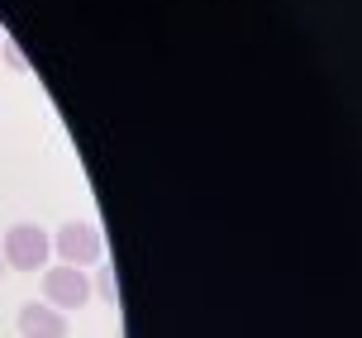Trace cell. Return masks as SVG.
<instances>
[{"mask_svg": "<svg viewBox=\"0 0 362 338\" xmlns=\"http://www.w3.org/2000/svg\"><path fill=\"white\" fill-rule=\"evenodd\" d=\"M0 257H5V272H38L48 267V257H53V238L48 229H38V224H10L5 238H0Z\"/></svg>", "mask_w": 362, "mask_h": 338, "instance_id": "6da1fadb", "label": "cell"}, {"mask_svg": "<svg viewBox=\"0 0 362 338\" xmlns=\"http://www.w3.org/2000/svg\"><path fill=\"white\" fill-rule=\"evenodd\" d=\"M0 48H5V29H0Z\"/></svg>", "mask_w": 362, "mask_h": 338, "instance_id": "52a82bcc", "label": "cell"}, {"mask_svg": "<svg viewBox=\"0 0 362 338\" xmlns=\"http://www.w3.org/2000/svg\"><path fill=\"white\" fill-rule=\"evenodd\" d=\"M0 276H5V257H0Z\"/></svg>", "mask_w": 362, "mask_h": 338, "instance_id": "ba28073f", "label": "cell"}, {"mask_svg": "<svg viewBox=\"0 0 362 338\" xmlns=\"http://www.w3.org/2000/svg\"><path fill=\"white\" fill-rule=\"evenodd\" d=\"M43 301L53 305V310H62V315L67 310H81L90 301V276L81 267H67V262L62 267H48L43 272Z\"/></svg>", "mask_w": 362, "mask_h": 338, "instance_id": "3957f363", "label": "cell"}, {"mask_svg": "<svg viewBox=\"0 0 362 338\" xmlns=\"http://www.w3.org/2000/svg\"><path fill=\"white\" fill-rule=\"evenodd\" d=\"M15 324H19V338H67V334H72L67 315L53 310L48 301H24Z\"/></svg>", "mask_w": 362, "mask_h": 338, "instance_id": "277c9868", "label": "cell"}, {"mask_svg": "<svg viewBox=\"0 0 362 338\" xmlns=\"http://www.w3.org/2000/svg\"><path fill=\"white\" fill-rule=\"evenodd\" d=\"M95 286H100V296H105V305H115V276H110V267H100Z\"/></svg>", "mask_w": 362, "mask_h": 338, "instance_id": "8992f818", "label": "cell"}, {"mask_svg": "<svg viewBox=\"0 0 362 338\" xmlns=\"http://www.w3.org/2000/svg\"><path fill=\"white\" fill-rule=\"evenodd\" d=\"M53 252L67 262V267H95L100 252H105V238L90 219H67L62 229L53 233Z\"/></svg>", "mask_w": 362, "mask_h": 338, "instance_id": "7a4b0ae2", "label": "cell"}, {"mask_svg": "<svg viewBox=\"0 0 362 338\" xmlns=\"http://www.w3.org/2000/svg\"><path fill=\"white\" fill-rule=\"evenodd\" d=\"M0 57H5V62H10V67H15V71H29V57L19 53V48H15V43H10V38H5V48H0Z\"/></svg>", "mask_w": 362, "mask_h": 338, "instance_id": "5b68a950", "label": "cell"}]
</instances>
